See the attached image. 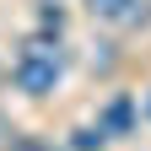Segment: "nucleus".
<instances>
[{
    "label": "nucleus",
    "instance_id": "1",
    "mask_svg": "<svg viewBox=\"0 0 151 151\" xmlns=\"http://www.w3.org/2000/svg\"><path fill=\"white\" fill-rule=\"evenodd\" d=\"M11 81L22 86L27 97H49V92L60 86V54H54V43H49V38H32V43L16 54Z\"/></svg>",
    "mask_w": 151,
    "mask_h": 151
},
{
    "label": "nucleus",
    "instance_id": "2",
    "mask_svg": "<svg viewBox=\"0 0 151 151\" xmlns=\"http://www.w3.org/2000/svg\"><path fill=\"white\" fill-rule=\"evenodd\" d=\"M86 11L97 22H119V27H135L146 16V0H86Z\"/></svg>",
    "mask_w": 151,
    "mask_h": 151
},
{
    "label": "nucleus",
    "instance_id": "3",
    "mask_svg": "<svg viewBox=\"0 0 151 151\" xmlns=\"http://www.w3.org/2000/svg\"><path fill=\"white\" fill-rule=\"evenodd\" d=\"M124 124H129V103H113V108H108V119H103L97 129L108 135V129H124Z\"/></svg>",
    "mask_w": 151,
    "mask_h": 151
},
{
    "label": "nucleus",
    "instance_id": "4",
    "mask_svg": "<svg viewBox=\"0 0 151 151\" xmlns=\"http://www.w3.org/2000/svg\"><path fill=\"white\" fill-rule=\"evenodd\" d=\"M6 140H11V119L0 113V146H6Z\"/></svg>",
    "mask_w": 151,
    "mask_h": 151
}]
</instances>
